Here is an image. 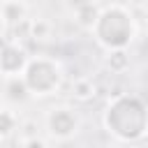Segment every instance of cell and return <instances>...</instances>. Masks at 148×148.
Segmentation results:
<instances>
[{"instance_id": "obj_1", "label": "cell", "mask_w": 148, "mask_h": 148, "mask_svg": "<svg viewBox=\"0 0 148 148\" xmlns=\"http://www.w3.org/2000/svg\"><path fill=\"white\" fill-rule=\"evenodd\" d=\"M104 127L118 141H139L148 132V104L139 95H116L104 109Z\"/></svg>"}, {"instance_id": "obj_2", "label": "cell", "mask_w": 148, "mask_h": 148, "mask_svg": "<svg viewBox=\"0 0 148 148\" xmlns=\"http://www.w3.org/2000/svg\"><path fill=\"white\" fill-rule=\"evenodd\" d=\"M92 35L95 39L106 49V51H116V49H127L136 35V25H134V16L127 7L123 5H109L102 7L95 25H92Z\"/></svg>"}, {"instance_id": "obj_3", "label": "cell", "mask_w": 148, "mask_h": 148, "mask_svg": "<svg viewBox=\"0 0 148 148\" xmlns=\"http://www.w3.org/2000/svg\"><path fill=\"white\" fill-rule=\"evenodd\" d=\"M21 76H23L30 95L46 97V95H53L60 88L62 69H60V65L53 58L35 56V58H30V62H28V67H25V72Z\"/></svg>"}, {"instance_id": "obj_4", "label": "cell", "mask_w": 148, "mask_h": 148, "mask_svg": "<svg viewBox=\"0 0 148 148\" xmlns=\"http://www.w3.org/2000/svg\"><path fill=\"white\" fill-rule=\"evenodd\" d=\"M79 125H81L79 113L69 106H56L46 116V130L58 141H69L79 132Z\"/></svg>"}, {"instance_id": "obj_5", "label": "cell", "mask_w": 148, "mask_h": 148, "mask_svg": "<svg viewBox=\"0 0 148 148\" xmlns=\"http://www.w3.org/2000/svg\"><path fill=\"white\" fill-rule=\"evenodd\" d=\"M30 58L25 53L23 46H18L16 42L12 39H5L2 44V53H0V72L5 79H12V76H21L28 67Z\"/></svg>"}, {"instance_id": "obj_6", "label": "cell", "mask_w": 148, "mask_h": 148, "mask_svg": "<svg viewBox=\"0 0 148 148\" xmlns=\"http://www.w3.org/2000/svg\"><path fill=\"white\" fill-rule=\"evenodd\" d=\"M28 7L23 0H2V25L5 30H12L16 23L25 21Z\"/></svg>"}, {"instance_id": "obj_7", "label": "cell", "mask_w": 148, "mask_h": 148, "mask_svg": "<svg viewBox=\"0 0 148 148\" xmlns=\"http://www.w3.org/2000/svg\"><path fill=\"white\" fill-rule=\"evenodd\" d=\"M30 97V90H28V86H25V81H23V76H12V79H7V83H5V99L7 102H25Z\"/></svg>"}, {"instance_id": "obj_8", "label": "cell", "mask_w": 148, "mask_h": 148, "mask_svg": "<svg viewBox=\"0 0 148 148\" xmlns=\"http://www.w3.org/2000/svg\"><path fill=\"white\" fill-rule=\"evenodd\" d=\"M99 12H102V9H99L92 0H88V2H83L81 7H76V23L83 25V28H90V30H92V25H95Z\"/></svg>"}, {"instance_id": "obj_9", "label": "cell", "mask_w": 148, "mask_h": 148, "mask_svg": "<svg viewBox=\"0 0 148 148\" xmlns=\"http://www.w3.org/2000/svg\"><path fill=\"white\" fill-rule=\"evenodd\" d=\"M18 127H21L18 116H16L9 106H5L2 113H0V136H2V143H7L9 136L14 134V130H18Z\"/></svg>"}, {"instance_id": "obj_10", "label": "cell", "mask_w": 148, "mask_h": 148, "mask_svg": "<svg viewBox=\"0 0 148 148\" xmlns=\"http://www.w3.org/2000/svg\"><path fill=\"white\" fill-rule=\"evenodd\" d=\"M106 67H109L111 72H116V74L127 72V69H130V56H127V51H125V49L109 51V56H106Z\"/></svg>"}, {"instance_id": "obj_11", "label": "cell", "mask_w": 148, "mask_h": 148, "mask_svg": "<svg viewBox=\"0 0 148 148\" xmlns=\"http://www.w3.org/2000/svg\"><path fill=\"white\" fill-rule=\"evenodd\" d=\"M72 95L79 102H88V99L95 97V83L90 79H76L72 83Z\"/></svg>"}, {"instance_id": "obj_12", "label": "cell", "mask_w": 148, "mask_h": 148, "mask_svg": "<svg viewBox=\"0 0 148 148\" xmlns=\"http://www.w3.org/2000/svg\"><path fill=\"white\" fill-rule=\"evenodd\" d=\"M51 35V23L44 21V18H37V21H30V37L32 39H46Z\"/></svg>"}, {"instance_id": "obj_13", "label": "cell", "mask_w": 148, "mask_h": 148, "mask_svg": "<svg viewBox=\"0 0 148 148\" xmlns=\"http://www.w3.org/2000/svg\"><path fill=\"white\" fill-rule=\"evenodd\" d=\"M35 130H37V123H35V120H25V123L18 127V134H21L23 139H30V136H37Z\"/></svg>"}, {"instance_id": "obj_14", "label": "cell", "mask_w": 148, "mask_h": 148, "mask_svg": "<svg viewBox=\"0 0 148 148\" xmlns=\"http://www.w3.org/2000/svg\"><path fill=\"white\" fill-rule=\"evenodd\" d=\"M23 146L25 148H46V141L39 136H30V139H23Z\"/></svg>"}, {"instance_id": "obj_15", "label": "cell", "mask_w": 148, "mask_h": 148, "mask_svg": "<svg viewBox=\"0 0 148 148\" xmlns=\"http://www.w3.org/2000/svg\"><path fill=\"white\" fill-rule=\"evenodd\" d=\"M58 148H74V146H72V143H69V141H62V143H60V146H58Z\"/></svg>"}]
</instances>
